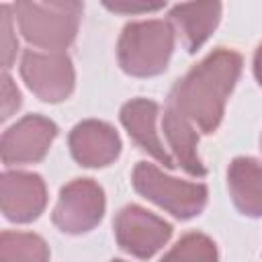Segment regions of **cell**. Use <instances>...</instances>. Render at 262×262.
<instances>
[{"label": "cell", "mask_w": 262, "mask_h": 262, "mask_svg": "<svg viewBox=\"0 0 262 262\" xmlns=\"http://www.w3.org/2000/svg\"><path fill=\"white\" fill-rule=\"evenodd\" d=\"M70 147L82 166H106L119 156L121 139L106 123L84 121L74 127L70 135Z\"/></svg>", "instance_id": "cell-10"}, {"label": "cell", "mask_w": 262, "mask_h": 262, "mask_svg": "<svg viewBox=\"0 0 262 262\" xmlns=\"http://www.w3.org/2000/svg\"><path fill=\"white\" fill-rule=\"evenodd\" d=\"M115 233L123 250L137 258H149L168 242L172 227L143 207L129 205L117 215Z\"/></svg>", "instance_id": "cell-7"}, {"label": "cell", "mask_w": 262, "mask_h": 262, "mask_svg": "<svg viewBox=\"0 0 262 262\" xmlns=\"http://www.w3.org/2000/svg\"><path fill=\"white\" fill-rule=\"evenodd\" d=\"M104 211L102 188L88 180L80 178L61 188L59 201L53 211V223L68 233H82L92 229Z\"/></svg>", "instance_id": "cell-6"}, {"label": "cell", "mask_w": 262, "mask_h": 262, "mask_svg": "<svg viewBox=\"0 0 262 262\" xmlns=\"http://www.w3.org/2000/svg\"><path fill=\"white\" fill-rule=\"evenodd\" d=\"M12 8L23 37L49 51L74 41L84 10L80 2H16Z\"/></svg>", "instance_id": "cell-2"}, {"label": "cell", "mask_w": 262, "mask_h": 262, "mask_svg": "<svg viewBox=\"0 0 262 262\" xmlns=\"http://www.w3.org/2000/svg\"><path fill=\"white\" fill-rule=\"evenodd\" d=\"M20 104V92L18 88L12 84L10 76L4 74L2 76V119H8Z\"/></svg>", "instance_id": "cell-18"}, {"label": "cell", "mask_w": 262, "mask_h": 262, "mask_svg": "<svg viewBox=\"0 0 262 262\" xmlns=\"http://www.w3.org/2000/svg\"><path fill=\"white\" fill-rule=\"evenodd\" d=\"M55 133V123L45 117L29 115L20 119L2 135L0 151L4 164H31L41 160L47 154Z\"/></svg>", "instance_id": "cell-8"}, {"label": "cell", "mask_w": 262, "mask_h": 262, "mask_svg": "<svg viewBox=\"0 0 262 262\" xmlns=\"http://www.w3.org/2000/svg\"><path fill=\"white\" fill-rule=\"evenodd\" d=\"M242 57L231 49H217L194 66L172 90L170 104L192 125L213 133L221 121L225 100L237 82Z\"/></svg>", "instance_id": "cell-1"}, {"label": "cell", "mask_w": 262, "mask_h": 262, "mask_svg": "<svg viewBox=\"0 0 262 262\" xmlns=\"http://www.w3.org/2000/svg\"><path fill=\"white\" fill-rule=\"evenodd\" d=\"M156 119H158V104L147 98H135L127 102L121 111V121L129 135L135 139V143L145 149L149 156L160 160L164 166L172 168L174 160L164 149V143L156 131Z\"/></svg>", "instance_id": "cell-11"}, {"label": "cell", "mask_w": 262, "mask_h": 262, "mask_svg": "<svg viewBox=\"0 0 262 262\" xmlns=\"http://www.w3.org/2000/svg\"><path fill=\"white\" fill-rule=\"evenodd\" d=\"M217 248L203 233H186L160 262H215Z\"/></svg>", "instance_id": "cell-16"}, {"label": "cell", "mask_w": 262, "mask_h": 262, "mask_svg": "<svg viewBox=\"0 0 262 262\" xmlns=\"http://www.w3.org/2000/svg\"><path fill=\"white\" fill-rule=\"evenodd\" d=\"M219 16H221L219 2L176 4L170 12V20L188 51L199 49L207 41V37L213 33V29L219 23Z\"/></svg>", "instance_id": "cell-12"}, {"label": "cell", "mask_w": 262, "mask_h": 262, "mask_svg": "<svg viewBox=\"0 0 262 262\" xmlns=\"http://www.w3.org/2000/svg\"><path fill=\"white\" fill-rule=\"evenodd\" d=\"M27 86L47 102H59L74 88V68L63 51H27L20 63Z\"/></svg>", "instance_id": "cell-5"}, {"label": "cell", "mask_w": 262, "mask_h": 262, "mask_svg": "<svg viewBox=\"0 0 262 262\" xmlns=\"http://www.w3.org/2000/svg\"><path fill=\"white\" fill-rule=\"evenodd\" d=\"M254 72H256V78H258V82L262 84V45L258 47V51H256V57H254Z\"/></svg>", "instance_id": "cell-20"}, {"label": "cell", "mask_w": 262, "mask_h": 262, "mask_svg": "<svg viewBox=\"0 0 262 262\" xmlns=\"http://www.w3.org/2000/svg\"><path fill=\"white\" fill-rule=\"evenodd\" d=\"M133 186L145 199H149L151 203L180 219L199 215L207 203V188L203 184L166 176L156 166L145 162H139L135 166Z\"/></svg>", "instance_id": "cell-4"}, {"label": "cell", "mask_w": 262, "mask_h": 262, "mask_svg": "<svg viewBox=\"0 0 262 262\" xmlns=\"http://www.w3.org/2000/svg\"><path fill=\"white\" fill-rule=\"evenodd\" d=\"M106 8L115 10V12H151L164 6V2H127V0H119V2H104Z\"/></svg>", "instance_id": "cell-19"}, {"label": "cell", "mask_w": 262, "mask_h": 262, "mask_svg": "<svg viewBox=\"0 0 262 262\" xmlns=\"http://www.w3.org/2000/svg\"><path fill=\"white\" fill-rule=\"evenodd\" d=\"M45 242L35 233L4 231L0 237V262H47Z\"/></svg>", "instance_id": "cell-15"}, {"label": "cell", "mask_w": 262, "mask_h": 262, "mask_svg": "<svg viewBox=\"0 0 262 262\" xmlns=\"http://www.w3.org/2000/svg\"><path fill=\"white\" fill-rule=\"evenodd\" d=\"M47 201L41 176L29 172H6L0 180L2 213L10 221L27 223L39 217Z\"/></svg>", "instance_id": "cell-9"}, {"label": "cell", "mask_w": 262, "mask_h": 262, "mask_svg": "<svg viewBox=\"0 0 262 262\" xmlns=\"http://www.w3.org/2000/svg\"><path fill=\"white\" fill-rule=\"evenodd\" d=\"M113 262H123V260H113Z\"/></svg>", "instance_id": "cell-21"}, {"label": "cell", "mask_w": 262, "mask_h": 262, "mask_svg": "<svg viewBox=\"0 0 262 262\" xmlns=\"http://www.w3.org/2000/svg\"><path fill=\"white\" fill-rule=\"evenodd\" d=\"M227 178L235 207L246 215H262V162L237 158L231 162Z\"/></svg>", "instance_id": "cell-13"}, {"label": "cell", "mask_w": 262, "mask_h": 262, "mask_svg": "<svg viewBox=\"0 0 262 262\" xmlns=\"http://www.w3.org/2000/svg\"><path fill=\"white\" fill-rule=\"evenodd\" d=\"M164 131L168 137V143L174 151V158L180 168H184L192 176H203L205 166L196 154V133L192 123L176 108L168 106L164 113Z\"/></svg>", "instance_id": "cell-14"}, {"label": "cell", "mask_w": 262, "mask_h": 262, "mask_svg": "<svg viewBox=\"0 0 262 262\" xmlns=\"http://www.w3.org/2000/svg\"><path fill=\"white\" fill-rule=\"evenodd\" d=\"M0 31H2V63L4 68H10L14 55H16V37L12 31V16L10 6H0Z\"/></svg>", "instance_id": "cell-17"}, {"label": "cell", "mask_w": 262, "mask_h": 262, "mask_svg": "<svg viewBox=\"0 0 262 262\" xmlns=\"http://www.w3.org/2000/svg\"><path fill=\"white\" fill-rule=\"evenodd\" d=\"M174 49V29L166 20H141L123 29L119 39V61L127 74H160Z\"/></svg>", "instance_id": "cell-3"}]
</instances>
